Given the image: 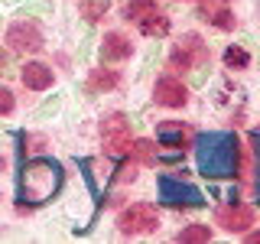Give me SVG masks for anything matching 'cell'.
Segmentation results:
<instances>
[{"mask_svg": "<svg viewBox=\"0 0 260 244\" xmlns=\"http://www.w3.org/2000/svg\"><path fill=\"white\" fill-rule=\"evenodd\" d=\"M195 163L205 179L234 176L241 166V143L234 134H202L195 140Z\"/></svg>", "mask_w": 260, "mask_h": 244, "instance_id": "1", "label": "cell"}, {"mask_svg": "<svg viewBox=\"0 0 260 244\" xmlns=\"http://www.w3.org/2000/svg\"><path fill=\"white\" fill-rule=\"evenodd\" d=\"M62 186V166L55 160H29L20 173V199L29 205L49 202Z\"/></svg>", "mask_w": 260, "mask_h": 244, "instance_id": "2", "label": "cell"}, {"mask_svg": "<svg viewBox=\"0 0 260 244\" xmlns=\"http://www.w3.org/2000/svg\"><path fill=\"white\" fill-rule=\"evenodd\" d=\"M159 199L173 208H202L205 205L202 192L195 186L182 182V179H176V176H159Z\"/></svg>", "mask_w": 260, "mask_h": 244, "instance_id": "3", "label": "cell"}, {"mask_svg": "<svg viewBox=\"0 0 260 244\" xmlns=\"http://www.w3.org/2000/svg\"><path fill=\"white\" fill-rule=\"evenodd\" d=\"M117 228H120V234H127V238H134V234H150V231L159 228V215H156L153 205L137 202V205H130V208L120 211Z\"/></svg>", "mask_w": 260, "mask_h": 244, "instance_id": "4", "label": "cell"}, {"mask_svg": "<svg viewBox=\"0 0 260 244\" xmlns=\"http://www.w3.org/2000/svg\"><path fill=\"white\" fill-rule=\"evenodd\" d=\"M101 140H104V150H108L111 157L130 153V146H134L130 143V120L120 111H114L101 120Z\"/></svg>", "mask_w": 260, "mask_h": 244, "instance_id": "5", "label": "cell"}, {"mask_svg": "<svg viewBox=\"0 0 260 244\" xmlns=\"http://www.w3.org/2000/svg\"><path fill=\"white\" fill-rule=\"evenodd\" d=\"M205 59H208V46L202 43L195 33H185V36L179 39V46L169 52V69L185 72V69H195V65H202Z\"/></svg>", "mask_w": 260, "mask_h": 244, "instance_id": "6", "label": "cell"}, {"mask_svg": "<svg viewBox=\"0 0 260 244\" xmlns=\"http://www.w3.org/2000/svg\"><path fill=\"white\" fill-rule=\"evenodd\" d=\"M4 43L13 49V52H39L43 49V33L32 20H16L7 26Z\"/></svg>", "mask_w": 260, "mask_h": 244, "instance_id": "7", "label": "cell"}, {"mask_svg": "<svg viewBox=\"0 0 260 244\" xmlns=\"http://www.w3.org/2000/svg\"><path fill=\"white\" fill-rule=\"evenodd\" d=\"M215 222L224 228V231H247L254 225V208L241 205V202H231V205H221L215 211Z\"/></svg>", "mask_w": 260, "mask_h": 244, "instance_id": "8", "label": "cell"}, {"mask_svg": "<svg viewBox=\"0 0 260 244\" xmlns=\"http://www.w3.org/2000/svg\"><path fill=\"white\" fill-rule=\"evenodd\" d=\"M153 98H156V104H162V108H182V104L189 101V88H185L179 78L166 75V78L156 81V88H153Z\"/></svg>", "mask_w": 260, "mask_h": 244, "instance_id": "9", "label": "cell"}, {"mask_svg": "<svg viewBox=\"0 0 260 244\" xmlns=\"http://www.w3.org/2000/svg\"><path fill=\"white\" fill-rule=\"evenodd\" d=\"M199 20H205V23H211V26H218V29H234V16L228 10V0H202Z\"/></svg>", "mask_w": 260, "mask_h": 244, "instance_id": "10", "label": "cell"}, {"mask_svg": "<svg viewBox=\"0 0 260 244\" xmlns=\"http://www.w3.org/2000/svg\"><path fill=\"white\" fill-rule=\"evenodd\" d=\"M20 78H23L26 88H32V92H46V88H52V69L43 65V62H26L23 72H20Z\"/></svg>", "mask_w": 260, "mask_h": 244, "instance_id": "11", "label": "cell"}, {"mask_svg": "<svg viewBox=\"0 0 260 244\" xmlns=\"http://www.w3.org/2000/svg\"><path fill=\"white\" fill-rule=\"evenodd\" d=\"M130 52H134V46H130L127 36H120V33H108L101 43V59L104 62H124L130 59Z\"/></svg>", "mask_w": 260, "mask_h": 244, "instance_id": "12", "label": "cell"}, {"mask_svg": "<svg viewBox=\"0 0 260 244\" xmlns=\"http://www.w3.org/2000/svg\"><path fill=\"white\" fill-rule=\"evenodd\" d=\"M159 143L169 150H185V124H159L156 127Z\"/></svg>", "mask_w": 260, "mask_h": 244, "instance_id": "13", "label": "cell"}, {"mask_svg": "<svg viewBox=\"0 0 260 244\" xmlns=\"http://www.w3.org/2000/svg\"><path fill=\"white\" fill-rule=\"evenodd\" d=\"M120 85V75L114 69H94L91 72V78H88V92H111V88H117Z\"/></svg>", "mask_w": 260, "mask_h": 244, "instance_id": "14", "label": "cell"}, {"mask_svg": "<svg viewBox=\"0 0 260 244\" xmlns=\"http://www.w3.org/2000/svg\"><path fill=\"white\" fill-rule=\"evenodd\" d=\"M137 23H140L143 36H166V33H169V16H162L159 10L150 13V16H143V20H137Z\"/></svg>", "mask_w": 260, "mask_h": 244, "instance_id": "15", "label": "cell"}, {"mask_svg": "<svg viewBox=\"0 0 260 244\" xmlns=\"http://www.w3.org/2000/svg\"><path fill=\"white\" fill-rule=\"evenodd\" d=\"M130 157H134L137 163H143V166H153L156 163V143L153 140H134V146H130Z\"/></svg>", "mask_w": 260, "mask_h": 244, "instance_id": "16", "label": "cell"}, {"mask_svg": "<svg viewBox=\"0 0 260 244\" xmlns=\"http://www.w3.org/2000/svg\"><path fill=\"white\" fill-rule=\"evenodd\" d=\"M156 10H159L156 0H127V4H124V16H127V20H143V16H150Z\"/></svg>", "mask_w": 260, "mask_h": 244, "instance_id": "17", "label": "cell"}, {"mask_svg": "<svg viewBox=\"0 0 260 244\" xmlns=\"http://www.w3.org/2000/svg\"><path fill=\"white\" fill-rule=\"evenodd\" d=\"M211 241V228L208 225H189L179 231V244H205Z\"/></svg>", "mask_w": 260, "mask_h": 244, "instance_id": "18", "label": "cell"}, {"mask_svg": "<svg viewBox=\"0 0 260 244\" xmlns=\"http://www.w3.org/2000/svg\"><path fill=\"white\" fill-rule=\"evenodd\" d=\"M224 65H228V69H247V65H250L247 49H241V46H228V49H224Z\"/></svg>", "mask_w": 260, "mask_h": 244, "instance_id": "19", "label": "cell"}, {"mask_svg": "<svg viewBox=\"0 0 260 244\" xmlns=\"http://www.w3.org/2000/svg\"><path fill=\"white\" fill-rule=\"evenodd\" d=\"M108 0H85V4H81V16H85L88 23H98L101 20L104 13H108Z\"/></svg>", "mask_w": 260, "mask_h": 244, "instance_id": "20", "label": "cell"}, {"mask_svg": "<svg viewBox=\"0 0 260 244\" xmlns=\"http://www.w3.org/2000/svg\"><path fill=\"white\" fill-rule=\"evenodd\" d=\"M16 108V101H13V92H10V88H4V85H0V114H10Z\"/></svg>", "mask_w": 260, "mask_h": 244, "instance_id": "21", "label": "cell"}, {"mask_svg": "<svg viewBox=\"0 0 260 244\" xmlns=\"http://www.w3.org/2000/svg\"><path fill=\"white\" fill-rule=\"evenodd\" d=\"M247 244H260V231H250L247 234Z\"/></svg>", "mask_w": 260, "mask_h": 244, "instance_id": "22", "label": "cell"}, {"mask_svg": "<svg viewBox=\"0 0 260 244\" xmlns=\"http://www.w3.org/2000/svg\"><path fill=\"white\" fill-rule=\"evenodd\" d=\"M0 69H4V55H0Z\"/></svg>", "mask_w": 260, "mask_h": 244, "instance_id": "23", "label": "cell"}]
</instances>
